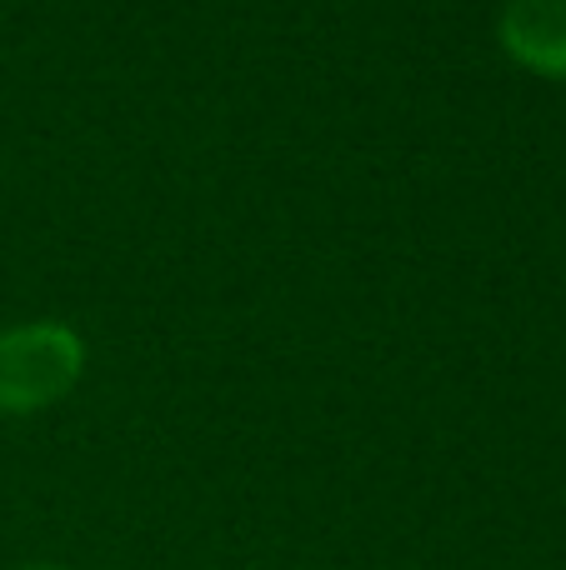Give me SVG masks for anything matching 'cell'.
Masks as SVG:
<instances>
[{"label":"cell","instance_id":"obj_2","mask_svg":"<svg viewBox=\"0 0 566 570\" xmlns=\"http://www.w3.org/2000/svg\"><path fill=\"white\" fill-rule=\"evenodd\" d=\"M497 36L531 76L566 80V0H507Z\"/></svg>","mask_w":566,"mask_h":570},{"label":"cell","instance_id":"obj_1","mask_svg":"<svg viewBox=\"0 0 566 570\" xmlns=\"http://www.w3.org/2000/svg\"><path fill=\"white\" fill-rule=\"evenodd\" d=\"M86 371V345L70 325L30 321L0 331V421L66 401Z\"/></svg>","mask_w":566,"mask_h":570},{"label":"cell","instance_id":"obj_3","mask_svg":"<svg viewBox=\"0 0 566 570\" xmlns=\"http://www.w3.org/2000/svg\"><path fill=\"white\" fill-rule=\"evenodd\" d=\"M20 570H70V566H20Z\"/></svg>","mask_w":566,"mask_h":570}]
</instances>
